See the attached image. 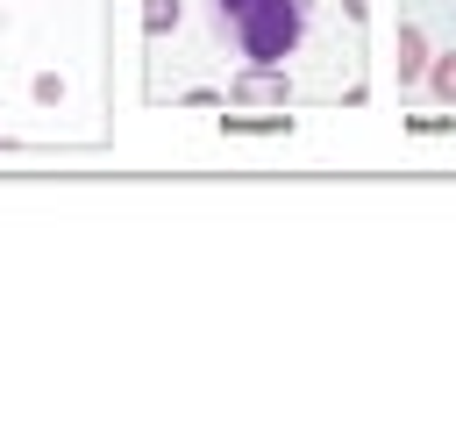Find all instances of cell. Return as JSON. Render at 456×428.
Segmentation results:
<instances>
[{
    "label": "cell",
    "instance_id": "1",
    "mask_svg": "<svg viewBox=\"0 0 456 428\" xmlns=\"http://www.w3.org/2000/svg\"><path fill=\"white\" fill-rule=\"evenodd\" d=\"M306 14H314V0H214L221 36H228L249 64H278V57H292L299 36H306Z\"/></svg>",
    "mask_w": 456,
    "mask_h": 428
},
{
    "label": "cell",
    "instance_id": "2",
    "mask_svg": "<svg viewBox=\"0 0 456 428\" xmlns=\"http://www.w3.org/2000/svg\"><path fill=\"white\" fill-rule=\"evenodd\" d=\"M449 7H456V0H449ZM449 21H456V14H449Z\"/></svg>",
    "mask_w": 456,
    "mask_h": 428
}]
</instances>
